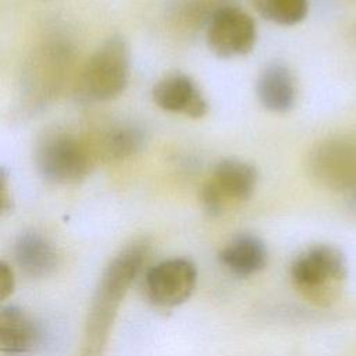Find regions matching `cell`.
Instances as JSON below:
<instances>
[{
  "instance_id": "obj_8",
  "label": "cell",
  "mask_w": 356,
  "mask_h": 356,
  "mask_svg": "<svg viewBox=\"0 0 356 356\" xmlns=\"http://www.w3.org/2000/svg\"><path fill=\"white\" fill-rule=\"evenodd\" d=\"M156 106L170 113L200 118L207 113V102L193 81L184 74H171L160 79L152 90Z\"/></svg>"
},
{
  "instance_id": "obj_19",
  "label": "cell",
  "mask_w": 356,
  "mask_h": 356,
  "mask_svg": "<svg viewBox=\"0 0 356 356\" xmlns=\"http://www.w3.org/2000/svg\"><path fill=\"white\" fill-rule=\"evenodd\" d=\"M349 204L350 207L356 211V188L350 191V197H349Z\"/></svg>"
},
{
  "instance_id": "obj_18",
  "label": "cell",
  "mask_w": 356,
  "mask_h": 356,
  "mask_svg": "<svg viewBox=\"0 0 356 356\" xmlns=\"http://www.w3.org/2000/svg\"><path fill=\"white\" fill-rule=\"evenodd\" d=\"M14 291V273L6 263H0V299L4 300Z\"/></svg>"
},
{
  "instance_id": "obj_10",
  "label": "cell",
  "mask_w": 356,
  "mask_h": 356,
  "mask_svg": "<svg viewBox=\"0 0 356 356\" xmlns=\"http://www.w3.org/2000/svg\"><path fill=\"white\" fill-rule=\"evenodd\" d=\"M40 332L36 323L19 307L7 306L0 312V350L4 355H24L31 352Z\"/></svg>"
},
{
  "instance_id": "obj_7",
  "label": "cell",
  "mask_w": 356,
  "mask_h": 356,
  "mask_svg": "<svg viewBox=\"0 0 356 356\" xmlns=\"http://www.w3.org/2000/svg\"><path fill=\"white\" fill-rule=\"evenodd\" d=\"M197 271L189 259L174 257L153 266L146 277V292L159 306H178L184 303L196 286Z\"/></svg>"
},
{
  "instance_id": "obj_13",
  "label": "cell",
  "mask_w": 356,
  "mask_h": 356,
  "mask_svg": "<svg viewBox=\"0 0 356 356\" xmlns=\"http://www.w3.org/2000/svg\"><path fill=\"white\" fill-rule=\"evenodd\" d=\"M220 260L231 273L248 277L266 266L267 250L257 236L242 234L227 243L220 252Z\"/></svg>"
},
{
  "instance_id": "obj_11",
  "label": "cell",
  "mask_w": 356,
  "mask_h": 356,
  "mask_svg": "<svg viewBox=\"0 0 356 356\" xmlns=\"http://www.w3.org/2000/svg\"><path fill=\"white\" fill-rule=\"evenodd\" d=\"M256 92L260 103L270 111L285 113L296 100V86L292 72L280 63L267 65L259 75Z\"/></svg>"
},
{
  "instance_id": "obj_5",
  "label": "cell",
  "mask_w": 356,
  "mask_h": 356,
  "mask_svg": "<svg viewBox=\"0 0 356 356\" xmlns=\"http://www.w3.org/2000/svg\"><path fill=\"white\" fill-rule=\"evenodd\" d=\"M35 165L39 174L54 184H75L89 172L90 159L85 145L71 134L50 132L35 149Z\"/></svg>"
},
{
  "instance_id": "obj_6",
  "label": "cell",
  "mask_w": 356,
  "mask_h": 356,
  "mask_svg": "<svg viewBox=\"0 0 356 356\" xmlns=\"http://www.w3.org/2000/svg\"><path fill=\"white\" fill-rule=\"evenodd\" d=\"M206 40L222 58L249 53L256 43V25L249 14L236 7H218L209 19Z\"/></svg>"
},
{
  "instance_id": "obj_9",
  "label": "cell",
  "mask_w": 356,
  "mask_h": 356,
  "mask_svg": "<svg viewBox=\"0 0 356 356\" xmlns=\"http://www.w3.org/2000/svg\"><path fill=\"white\" fill-rule=\"evenodd\" d=\"M216 191L222 197L224 203L248 200L257 184L256 168L241 160L227 159L221 160L209 179Z\"/></svg>"
},
{
  "instance_id": "obj_3",
  "label": "cell",
  "mask_w": 356,
  "mask_h": 356,
  "mask_svg": "<svg viewBox=\"0 0 356 356\" xmlns=\"http://www.w3.org/2000/svg\"><path fill=\"white\" fill-rule=\"evenodd\" d=\"M129 79V49L122 38L107 39L88 60L81 86L93 100H111L120 96Z\"/></svg>"
},
{
  "instance_id": "obj_14",
  "label": "cell",
  "mask_w": 356,
  "mask_h": 356,
  "mask_svg": "<svg viewBox=\"0 0 356 356\" xmlns=\"http://www.w3.org/2000/svg\"><path fill=\"white\" fill-rule=\"evenodd\" d=\"M65 63H68V53L64 47L56 44L43 49L31 68L29 82L36 79L31 90L33 92L36 89L39 90V96H49L60 85L58 82L64 74Z\"/></svg>"
},
{
  "instance_id": "obj_17",
  "label": "cell",
  "mask_w": 356,
  "mask_h": 356,
  "mask_svg": "<svg viewBox=\"0 0 356 356\" xmlns=\"http://www.w3.org/2000/svg\"><path fill=\"white\" fill-rule=\"evenodd\" d=\"M200 203L203 206V209L211 214V216H217L224 210V200L220 196V193L216 191V188L211 185L210 181H207L200 191Z\"/></svg>"
},
{
  "instance_id": "obj_4",
  "label": "cell",
  "mask_w": 356,
  "mask_h": 356,
  "mask_svg": "<svg viewBox=\"0 0 356 356\" xmlns=\"http://www.w3.org/2000/svg\"><path fill=\"white\" fill-rule=\"evenodd\" d=\"M312 178L332 191L356 188V129L335 134L314 146L307 159Z\"/></svg>"
},
{
  "instance_id": "obj_12",
  "label": "cell",
  "mask_w": 356,
  "mask_h": 356,
  "mask_svg": "<svg viewBox=\"0 0 356 356\" xmlns=\"http://www.w3.org/2000/svg\"><path fill=\"white\" fill-rule=\"evenodd\" d=\"M17 264L31 277H43L57 266V252L53 243L36 231L21 234L14 246Z\"/></svg>"
},
{
  "instance_id": "obj_15",
  "label": "cell",
  "mask_w": 356,
  "mask_h": 356,
  "mask_svg": "<svg viewBox=\"0 0 356 356\" xmlns=\"http://www.w3.org/2000/svg\"><path fill=\"white\" fill-rule=\"evenodd\" d=\"M145 135L134 125H122L111 129L103 139L102 149L106 159L125 160L143 147Z\"/></svg>"
},
{
  "instance_id": "obj_1",
  "label": "cell",
  "mask_w": 356,
  "mask_h": 356,
  "mask_svg": "<svg viewBox=\"0 0 356 356\" xmlns=\"http://www.w3.org/2000/svg\"><path fill=\"white\" fill-rule=\"evenodd\" d=\"M147 253L145 242L125 248L107 267L97 289L85 332L83 356H100L108 327L121 299L138 275Z\"/></svg>"
},
{
  "instance_id": "obj_2",
  "label": "cell",
  "mask_w": 356,
  "mask_h": 356,
  "mask_svg": "<svg viewBox=\"0 0 356 356\" xmlns=\"http://www.w3.org/2000/svg\"><path fill=\"white\" fill-rule=\"evenodd\" d=\"M348 274L342 252L331 245H316L299 254L291 267L298 291L318 306H328L337 298V284Z\"/></svg>"
},
{
  "instance_id": "obj_16",
  "label": "cell",
  "mask_w": 356,
  "mask_h": 356,
  "mask_svg": "<svg viewBox=\"0 0 356 356\" xmlns=\"http://www.w3.org/2000/svg\"><path fill=\"white\" fill-rule=\"evenodd\" d=\"M254 10L267 21L278 25H296L305 19L307 0H252Z\"/></svg>"
}]
</instances>
